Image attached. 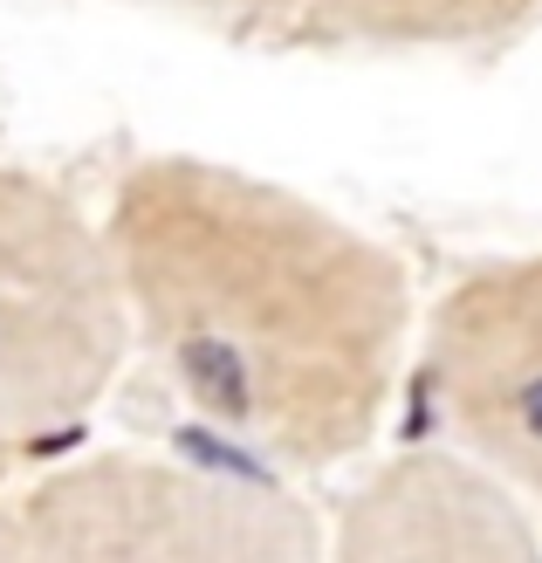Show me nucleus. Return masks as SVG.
I'll return each instance as SVG.
<instances>
[{
    "label": "nucleus",
    "mask_w": 542,
    "mask_h": 563,
    "mask_svg": "<svg viewBox=\"0 0 542 563\" xmlns=\"http://www.w3.org/2000/svg\"><path fill=\"white\" fill-rule=\"evenodd\" d=\"M330 529L302 495L254 474L165 461V454H82L0 495V556L76 563H302Z\"/></svg>",
    "instance_id": "7ed1b4c3"
},
{
    "label": "nucleus",
    "mask_w": 542,
    "mask_h": 563,
    "mask_svg": "<svg viewBox=\"0 0 542 563\" xmlns=\"http://www.w3.org/2000/svg\"><path fill=\"white\" fill-rule=\"evenodd\" d=\"M137 351L173 399L275 474L378 440L412 357V275L385 241L199 152H152L110 192Z\"/></svg>",
    "instance_id": "f257e3e1"
},
{
    "label": "nucleus",
    "mask_w": 542,
    "mask_h": 563,
    "mask_svg": "<svg viewBox=\"0 0 542 563\" xmlns=\"http://www.w3.org/2000/svg\"><path fill=\"white\" fill-rule=\"evenodd\" d=\"M179 21L220 27L262 48L323 55H412V48H480L535 21L542 0H137Z\"/></svg>",
    "instance_id": "423d86ee"
},
{
    "label": "nucleus",
    "mask_w": 542,
    "mask_h": 563,
    "mask_svg": "<svg viewBox=\"0 0 542 563\" xmlns=\"http://www.w3.org/2000/svg\"><path fill=\"white\" fill-rule=\"evenodd\" d=\"M137 351L118 241L63 186L0 165V433L21 467L97 419Z\"/></svg>",
    "instance_id": "f03ea898"
},
{
    "label": "nucleus",
    "mask_w": 542,
    "mask_h": 563,
    "mask_svg": "<svg viewBox=\"0 0 542 563\" xmlns=\"http://www.w3.org/2000/svg\"><path fill=\"white\" fill-rule=\"evenodd\" d=\"M330 550L357 563H385V556L529 563L542 556V529H535V501L501 467L467 454L461 440H446L370 467L336 509Z\"/></svg>",
    "instance_id": "39448f33"
},
{
    "label": "nucleus",
    "mask_w": 542,
    "mask_h": 563,
    "mask_svg": "<svg viewBox=\"0 0 542 563\" xmlns=\"http://www.w3.org/2000/svg\"><path fill=\"white\" fill-rule=\"evenodd\" d=\"M419 391L446 440L542 509V255L467 268L425 317Z\"/></svg>",
    "instance_id": "20e7f679"
},
{
    "label": "nucleus",
    "mask_w": 542,
    "mask_h": 563,
    "mask_svg": "<svg viewBox=\"0 0 542 563\" xmlns=\"http://www.w3.org/2000/svg\"><path fill=\"white\" fill-rule=\"evenodd\" d=\"M14 467H21V454H14V440H8V433H0V488H8V482H14Z\"/></svg>",
    "instance_id": "0eeeda50"
}]
</instances>
